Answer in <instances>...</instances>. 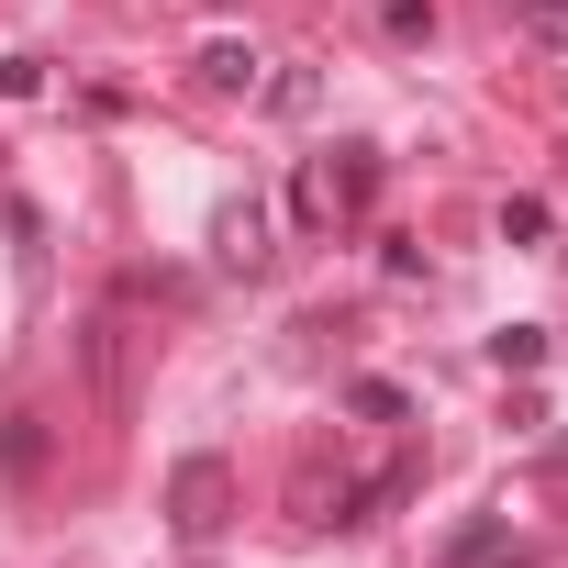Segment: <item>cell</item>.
Instances as JSON below:
<instances>
[{"label": "cell", "mask_w": 568, "mask_h": 568, "mask_svg": "<svg viewBox=\"0 0 568 568\" xmlns=\"http://www.w3.org/2000/svg\"><path fill=\"white\" fill-rule=\"evenodd\" d=\"M223 524H234V468L201 446V457L168 468V535H179V546H212Z\"/></svg>", "instance_id": "6da1fadb"}, {"label": "cell", "mask_w": 568, "mask_h": 568, "mask_svg": "<svg viewBox=\"0 0 568 568\" xmlns=\"http://www.w3.org/2000/svg\"><path fill=\"white\" fill-rule=\"evenodd\" d=\"M212 256L256 278V267H267V212H256V201H223V212H212Z\"/></svg>", "instance_id": "7a4b0ae2"}, {"label": "cell", "mask_w": 568, "mask_h": 568, "mask_svg": "<svg viewBox=\"0 0 568 568\" xmlns=\"http://www.w3.org/2000/svg\"><path fill=\"white\" fill-rule=\"evenodd\" d=\"M446 568H524V546H513V524H501V513H479V524H457V535H446Z\"/></svg>", "instance_id": "3957f363"}, {"label": "cell", "mask_w": 568, "mask_h": 568, "mask_svg": "<svg viewBox=\"0 0 568 568\" xmlns=\"http://www.w3.org/2000/svg\"><path fill=\"white\" fill-rule=\"evenodd\" d=\"M324 201L335 212H368L379 201V145H346V168H324Z\"/></svg>", "instance_id": "277c9868"}, {"label": "cell", "mask_w": 568, "mask_h": 568, "mask_svg": "<svg viewBox=\"0 0 568 568\" xmlns=\"http://www.w3.org/2000/svg\"><path fill=\"white\" fill-rule=\"evenodd\" d=\"M0 468H12V479H34V468H45V424H34V413L0 424Z\"/></svg>", "instance_id": "5b68a950"}, {"label": "cell", "mask_w": 568, "mask_h": 568, "mask_svg": "<svg viewBox=\"0 0 568 568\" xmlns=\"http://www.w3.org/2000/svg\"><path fill=\"white\" fill-rule=\"evenodd\" d=\"M201 90H256V57L245 45H201Z\"/></svg>", "instance_id": "8992f818"}, {"label": "cell", "mask_w": 568, "mask_h": 568, "mask_svg": "<svg viewBox=\"0 0 568 568\" xmlns=\"http://www.w3.org/2000/svg\"><path fill=\"white\" fill-rule=\"evenodd\" d=\"M501 12H513L535 45H568V0H501Z\"/></svg>", "instance_id": "52a82bcc"}, {"label": "cell", "mask_w": 568, "mask_h": 568, "mask_svg": "<svg viewBox=\"0 0 568 568\" xmlns=\"http://www.w3.org/2000/svg\"><path fill=\"white\" fill-rule=\"evenodd\" d=\"M379 34H390V45H424V34H435V0H379Z\"/></svg>", "instance_id": "ba28073f"}, {"label": "cell", "mask_w": 568, "mask_h": 568, "mask_svg": "<svg viewBox=\"0 0 568 568\" xmlns=\"http://www.w3.org/2000/svg\"><path fill=\"white\" fill-rule=\"evenodd\" d=\"M90 379H101V390H123V324H112V313L90 324Z\"/></svg>", "instance_id": "9c48e42d"}, {"label": "cell", "mask_w": 568, "mask_h": 568, "mask_svg": "<svg viewBox=\"0 0 568 568\" xmlns=\"http://www.w3.org/2000/svg\"><path fill=\"white\" fill-rule=\"evenodd\" d=\"M346 413H357V424H402V413H413V402H402V390H390V379H357V390H346Z\"/></svg>", "instance_id": "30bf717a"}, {"label": "cell", "mask_w": 568, "mask_h": 568, "mask_svg": "<svg viewBox=\"0 0 568 568\" xmlns=\"http://www.w3.org/2000/svg\"><path fill=\"white\" fill-rule=\"evenodd\" d=\"M490 357H501V368H535V357H546V335H535V324H513V335H490Z\"/></svg>", "instance_id": "8fae6325"}]
</instances>
